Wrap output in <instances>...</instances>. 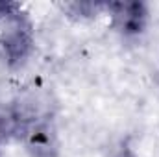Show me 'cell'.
I'll return each mask as SVG.
<instances>
[{"instance_id":"obj_1","label":"cell","mask_w":159,"mask_h":157,"mask_svg":"<svg viewBox=\"0 0 159 157\" xmlns=\"http://www.w3.org/2000/svg\"><path fill=\"white\" fill-rule=\"evenodd\" d=\"M35 50V24L20 2L0 0V59L9 70L22 69Z\"/></svg>"},{"instance_id":"obj_2","label":"cell","mask_w":159,"mask_h":157,"mask_svg":"<svg viewBox=\"0 0 159 157\" xmlns=\"http://www.w3.org/2000/svg\"><path fill=\"white\" fill-rule=\"evenodd\" d=\"M15 139L28 157H61V137L54 117L19 124Z\"/></svg>"},{"instance_id":"obj_3","label":"cell","mask_w":159,"mask_h":157,"mask_svg":"<svg viewBox=\"0 0 159 157\" xmlns=\"http://www.w3.org/2000/svg\"><path fill=\"white\" fill-rule=\"evenodd\" d=\"M111 28L124 39L141 37L150 24V7L143 0H115L106 2Z\"/></svg>"},{"instance_id":"obj_4","label":"cell","mask_w":159,"mask_h":157,"mask_svg":"<svg viewBox=\"0 0 159 157\" xmlns=\"http://www.w3.org/2000/svg\"><path fill=\"white\" fill-rule=\"evenodd\" d=\"M61 9L65 17L74 22H89L96 19L102 11H106V4L102 2H67V4H61Z\"/></svg>"},{"instance_id":"obj_5","label":"cell","mask_w":159,"mask_h":157,"mask_svg":"<svg viewBox=\"0 0 159 157\" xmlns=\"http://www.w3.org/2000/svg\"><path fill=\"white\" fill-rule=\"evenodd\" d=\"M111 157H139V155L133 150V146L129 144V141L124 139V141H120V144L115 148V152L111 154Z\"/></svg>"},{"instance_id":"obj_6","label":"cell","mask_w":159,"mask_h":157,"mask_svg":"<svg viewBox=\"0 0 159 157\" xmlns=\"http://www.w3.org/2000/svg\"><path fill=\"white\" fill-rule=\"evenodd\" d=\"M0 152H2V142H0Z\"/></svg>"}]
</instances>
